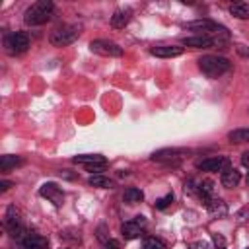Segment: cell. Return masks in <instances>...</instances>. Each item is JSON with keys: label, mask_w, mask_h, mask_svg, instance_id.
I'll return each mask as SVG.
<instances>
[{"label": "cell", "mask_w": 249, "mask_h": 249, "mask_svg": "<svg viewBox=\"0 0 249 249\" xmlns=\"http://www.w3.org/2000/svg\"><path fill=\"white\" fill-rule=\"evenodd\" d=\"M150 53L154 56H160V58H171V56H179L183 53V47H175V45H158V47H152Z\"/></svg>", "instance_id": "8fae6325"}, {"label": "cell", "mask_w": 249, "mask_h": 249, "mask_svg": "<svg viewBox=\"0 0 249 249\" xmlns=\"http://www.w3.org/2000/svg\"><path fill=\"white\" fill-rule=\"evenodd\" d=\"M247 185H249V173H247Z\"/></svg>", "instance_id": "d6a6232c"}, {"label": "cell", "mask_w": 249, "mask_h": 249, "mask_svg": "<svg viewBox=\"0 0 249 249\" xmlns=\"http://www.w3.org/2000/svg\"><path fill=\"white\" fill-rule=\"evenodd\" d=\"M181 43H183V45H187V47H193V49H210V47H212L216 41H214L210 35H204V33H200V35L185 37Z\"/></svg>", "instance_id": "30bf717a"}, {"label": "cell", "mask_w": 249, "mask_h": 249, "mask_svg": "<svg viewBox=\"0 0 249 249\" xmlns=\"http://www.w3.org/2000/svg\"><path fill=\"white\" fill-rule=\"evenodd\" d=\"M220 181H222V185H224L226 189H233V187H237V183L241 181V175H239V171H237L235 167H226V169L222 171V175H220Z\"/></svg>", "instance_id": "7c38bea8"}, {"label": "cell", "mask_w": 249, "mask_h": 249, "mask_svg": "<svg viewBox=\"0 0 249 249\" xmlns=\"http://www.w3.org/2000/svg\"><path fill=\"white\" fill-rule=\"evenodd\" d=\"M47 245H49L47 237L37 235V233H31L23 239V249H47Z\"/></svg>", "instance_id": "9a60e30c"}, {"label": "cell", "mask_w": 249, "mask_h": 249, "mask_svg": "<svg viewBox=\"0 0 249 249\" xmlns=\"http://www.w3.org/2000/svg\"><path fill=\"white\" fill-rule=\"evenodd\" d=\"M10 187H12V183H10V181H0V191H2V193H4V191H8Z\"/></svg>", "instance_id": "f1b7e54d"}, {"label": "cell", "mask_w": 249, "mask_h": 249, "mask_svg": "<svg viewBox=\"0 0 249 249\" xmlns=\"http://www.w3.org/2000/svg\"><path fill=\"white\" fill-rule=\"evenodd\" d=\"M189 249H208V245L204 241H195V243H191Z\"/></svg>", "instance_id": "83f0119b"}, {"label": "cell", "mask_w": 249, "mask_h": 249, "mask_svg": "<svg viewBox=\"0 0 249 249\" xmlns=\"http://www.w3.org/2000/svg\"><path fill=\"white\" fill-rule=\"evenodd\" d=\"M4 47H6V51H8L10 54H21V53H25L27 47H29V37H27L25 33H21V31L10 33V35H6V39H4Z\"/></svg>", "instance_id": "277c9868"}, {"label": "cell", "mask_w": 249, "mask_h": 249, "mask_svg": "<svg viewBox=\"0 0 249 249\" xmlns=\"http://www.w3.org/2000/svg\"><path fill=\"white\" fill-rule=\"evenodd\" d=\"M171 202H173V195L169 193V195H165V196H161V198H158V200H156V208L163 210V208H167Z\"/></svg>", "instance_id": "484cf974"}, {"label": "cell", "mask_w": 249, "mask_h": 249, "mask_svg": "<svg viewBox=\"0 0 249 249\" xmlns=\"http://www.w3.org/2000/svg\"><path fill=\"white\" fill-rule=\"evenodd\" d=\"M241 163H243L245 167H249V152H245V154L241 156Z\"/></svg>", "instance_id": "f546056e"}, {"label": "cell", "mask_w": 249, "mask_h": 249, "mask_svg": "<svg viewBox=\"0 0 249 249\" xmlns=\"http://www.w3.org/2000/svg\"><path fill=\"white\" fill-rule=\"evenodd\" d=\"M78 35H80V27L78 25H62V27H58V29H54L51 33L49 41L54 47H64V45L74 43L78 39Z\"/></svg>", "instance_id": "3957f363"}, {"label": "cell", "mask_w": 249, "mask_h": 249, "mask_svg": "<svg viewBox=\"0 0 249 249\" xmlns=\"http://www.w3.org/2000/svg\"><path fill=\"white\" fill-rule=\"evenodd\" d=\"M179 154H183V152L181 150H160V152H154L152 154V160L154 161H171V160L181 158Z\"/></svg>", "instance_id": "e0dca14e"}, {"label": "cell", "mask_w": 249, "mask_h": 249, "mask_svg": "<svg viewBox=\"0 0 249 249\" xmlns=\"http://www.w3.org/2000/svg\"><path fill=\"white\" fill-rule=\"evenodd\" d=\"M88 183H89L91 187H101V189H111V187H113V181L107 179V177H103V175H91V177L88 179Z\"/></svg>", "instance_id": "603a6c76"}, {"label": "cell", "mask_w": 249, "mask_h": 249, "mask_svg": "<svg viewBox=\"0 0 249 249\" xmlns=\"http://www.w3.org/2000/svg\"><path fill=\"white\" fill-rule=\"evenodd\" d=\"M144 198V193L140 189H134V187H128L124 193H123V200L126 204H134V202H140Z\"/></svg>", "instance_id": "ffe728a7"}, {"label": "cell", "mask_w": 249, "mask_h": 249, "mask_svg": "<svg viewBox=\"0 0 249 249\" xmlns=\"http://www.w3.org/2000/svg\"><path fill=\"white\" fill-rule=\"evenodd\" d=\"M230 14L235 16L237 19H247L249 18V4L247 2H237L230 6Z\"/></svg>", "instance_id": "d6986e66"}, {"label": "cell", "mask_w": 249, "mask_h": 249, "mask_svg": "<svg viewBox=\"0 0 249 249\" xmlns=\"http://www.w3.org/2000/svg\"><path fill=\"white\" fill-rule=\"evenodd\" d=\"M103 167H105V165H86V171H89V173H95V175H101Z\"/></svg>", "instance_id": "4316f807"}, {"label": "cell", "mask_w": 249, "mask_h": 249, "mask_svg": "<svg viewBox=\"0 0 249 249\" xmlns=\"http://www.w3.org/2000/svg\"><path fill=\"white\" fill-rule=\"evenodd\" d=\"M226 167H230V161L222 156L204 158V160L196 161V169H202V171H224Z\"/></svg>", "instance_id": "52a82bcc"}, {"label": "cell", "mask_w": 249, "mask_h": 249, "mask_svg": "<svg viewBox=\"0 0 249 249\" xmlns=\"http://www.w3.org/2000/svg\"><path fill=\"white\" fill-rule=\"evenodd\" d=\"M51 16H53V2L51 0H39V2L31 4L25 10L23 21L27 25H31V27L33 25H43V23H47L51 19Z\"/></svg>", "instance_id": "6da1fadb"}, {"label": "cell", "mask_w": 249, "mask_h": 249, "mask_svg": "<svg viewBox=\"0 0 249 249\" xmlns=\"http://www.w3.org/2000/svg\"><path fill=\"white\" fill-rule=\"evenodd\" d=\"M206 206H208V210L212 212V214H226V204L220 200V198H210V200H206Z\"/></svg>", "instance_id": "cb8c5ba5"}, {"label": "cell", "mask_w": 249, "mask_h": 249, "mask_svg": "<svg viewBox=\"0 0 249 249\" xmlns=\"http://www.w3.org/2000/svg\"><path fill=\"white\" fill-rule=\"evenodd\" d=\"M121 233H123L124 239H136V237L142 235V226H140L138 222H134V220L124 222V224L121 226Z\"/></svg>", "instance_id": "4fadbf2b"}, {"label": "cell", "mask_w": 249, "mask_h": 249, "mask_svg": "<svg viewBox=\"0 0 249 249\" xmlns=\"http://www.w3.org/2000/svg\"><path fill=\"white\" fill-rule=\"evenodd\" d=\"M128 21H130V10H117V12L111 16V25H113L115 29H123Z\"/></svg>", "instance_id": "2e32d148"}, {"label": "cell", "mask_w": 249, "mask_h": 249, "mask_svg": "<svg viewBox=\"0 0 249 249\" xmlns=\"http://www.w3.org/2000/svg\"><path fill=\"white\" fill-rule=\"evenodd\" d=\"M214 241H216V245L224 247V237H220V235H214ZM220 247H218V249H220Z\"/></svg>", "instance_id": "4dcf8cb0"}, {"label": "cell", "mask_w": 249, "mask_h": 249, "mask_svg": "<svg viewBox=\"0 0 249 249\" xmlns=\"http://www.w3.org/2000/svg\"><path fill=\"white\" fill-rule=\"evenodd\" d=\"M6 230L14 239H21L23 237L25 228L21 224V218H19V212L16 210V206H10L8 212H6Z\"/></svg>", "instance_id": "8992f818"}, {"label": "cell", "mask_w": 249, "mask_h": 249, "mask_svg": "<svg viewBox=\"0 0 249 249\" xmlns=\"http://www.w3.org/2000/svg\"><path fill=\"white\" fill-rule=\"evenodd\" d=\"M212 193H214V183H212V181L204 179V181H200V183H198V187H196V195H198L204 202L212 198Z\"/></svg>", "instance_id": "ac0fdd59"}, {"label": "cell", "mask_w": 249, "mask_h": 249, "mask_svg": "<svg viewBox=\"0 0 249 249\" xmlns=\"http://www.w3.org/2000/svg\"><path fill=\"white\" fill-rule=\"evenodd\" d=\"M228 140L233 142V144L249 142V128H235V130L228 132Z\"/></svg>", "instance_id": "44dd1931"}, {"label": "cell", "mask_w": 249, "mask_h": 249, "mask_svg": "<svg viewBox=\"0 0 249 249\" xmlns=\"http://www.w3.org/2000/svg\"><path fill=\"white\" fill-rule=\"evenodd\" d=\"M198 68L202 70V74H206L208 78H218L222 74H226L231 64L228 58L224 56H214V54H206L202 58H198Z\"/></svg>", "instance_id": "7a4b0ae2"}, {"label": "cell", "mask_w": 249, "mask_h": 249, "mask_svg": "<svg viewBox=\"0 0 249 249\" xmlns=\"http://www.w3.org/2000/svg\"><path fill=\"white\" fill-rule=\"evenodd\" d=\"M19 163H21V160H19L18 156L6 154V156L0 158V171H10L12 167H16V165H19Z\"/></svg>", "instance_id": "7402d4cb"}, {"label": "cell", "mask_w": 249, "mask_h": 249, "mask_svg": "<svg viewBox=\"0 0 249 249\" xmlns=\"http://www.w3.org/2000/svg\"><path fill=\"white\" fill-rule=\"evenodd\" d=\"M74 163H82V165H105V158L99 154H84V156H74L72 158Z\"/></svg>", "instance_id": "5bb4252c"}, {"label": "cell", "mask_w": 249, "mask_h": 249, "mask_svg": "<svg viewBox=\"0 0 249 249\" xmlns=\"http://www.w3.org/2000/svg\"><path fill=\"white\" fill-rule=\"evenodd\" d=\"M39 195L45 196V198H49V200L54 202L56 206H60L62 200H64V193H62V189H60L58 185H54V183H45V185L39 189Z\"/></svg>", "instance_id": "ba28073f"}, {"label": "cell", "mask_w": 249, "mask_h": 249, "mask_svg": "<svg viewBox=\"0 0 249 249\" xmlns=\"http://www.w3.org/2000/svg\"><path fill=\"white\" fill-rule=\"evenodd\" d=\"M107 249H119V243H117L115 239H111V241L107 243Z\"/></svg>", "instance_id": "1f68e13d"}, {"label": "cell", "mask_w": 249, "mask_h": 249, "mask_svg": "<svg viewBox=\"0 0 249 249\" xmlns=\"http://www.w3.org/2000/svg\"><path fill=\"white\" fill-rule=\"evenodd\" d=\"M142 249H165V245H163V241L158 239V237H148V239L144 241V247H142Z\"/></svg>", "instance_id": "d4e9b609"}, {"label": "cell", "mask_w": 249, "mask_h": 249, "mask_svg": "<svg viewBox=\"0 0 249 249\" xmlns=\"http://www.w3.org/2000/svg\"><path fill=\"white\" fill-rule=\"evenodd\" d=\"M220 249H224V247H220Z\"/></svg>", "instance_id": "836d02e7"}, {"label": "cell", "mask_w": 249, "mask_h": 249, "mask_svg": "<svg viewBox=\"0 0 249 249\" xmlns=\"http://www.w3.org/2000/svg\"><path fill=\"white\" fill-rule=\"evenodd\" d=\"M185 27L187 29H193V31H204V35L208 33V31H226L222 25H218L216 21H212V19H195V21H189V23H185Z\"/></svg>", "instance_id": "9c48e42d"}, {"label": "cell", "mask_w": 249, "mask_h": 249, "mask_svg": "<svg viewBox=\"0 0 249 249\" xmlns=\"http://www.w3.org/2000/svg\"><path fill=\"white\" fill-rule=\"evenodd\" d=\"M89 51L99 54V56H121L123 49L113 43V41H105V39H95L89 43Z\"/></svg>", "instance_id": "5b68a950"}]
</instances>
